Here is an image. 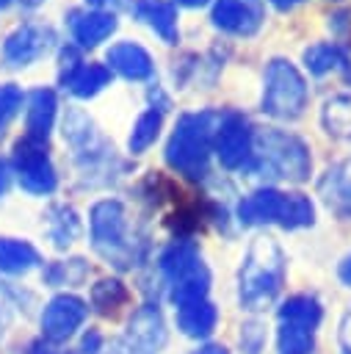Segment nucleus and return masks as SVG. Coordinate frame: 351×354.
I'll use <instances>...</instances> for the list:
<instances>
[{
	"label": "nucleus",
	"mask_w": 351,
	"mask_h": 354,
	"mask_svg": "<svg viewBox=\"0 0 351 354\" xmlns=\"http://www.w3.org/2000/svg\"><path fill=\"white\" fill-rule=\"evenodd\" d=\"M285 285V254L271 235H257L249 243L238 271V301L249 313L265 310Z\"/></svg>",
	"instance_id": "1"
},
{
	"label": "nucleus",
	"mask_w": 351,
	"mask_h": 354,
	"mask_svg": "<svg viewBox=\"0 0 351 354\" xmlns=\"http://www.w3.org/2000/svg\"><path fill=\"white\" fill-rule=\"evenodd\" d=\"M252 177H271V180H307L310 177V149L301 138L282 133V130H260L254 136L252 158H249Z\"/></svg>",
	"instance_id": "2"
},
{
	"label": "nucleus",
	"mask_w": 351,
	"mask_h": 354,
	"mask_svg": "<svg viewBox=\"0 0 351 354\" xmlns=\"http://www.w3.org/2000/svg\"><path fill=\"white\" fill-rule=\"evenodd\" d=\"M218 127V116L213 111L202 113H185L180 116L169 144H166V160L171 169L191 180H202L207 174L210 160V144Z\"/></svg>",
	"instance_id": "3"
},
{
	"label": "nucleus",
	"mask_w": 351,
	"mask_h": 354,
	"mask_svg": "<svg viewBox=\"0 0 351 354\" xmlns=\"http://www.w3.org/2000/svg\"><path fill=\"white\" fill-rule=\"evenodd\" d=\"M160 271H163V279L169 285V299L177 307L207 299L210 268L205 266V260L193 243L177 241V243L166 246V252L160 254Z\"/></svg>",
	"instance_id": "4"
},
{
	"label": "nucleus",
	"mask_w": 351,
	"mask_h": 354,
	"mask_svg": "<svg viewBox=\"0 0 351 354\" xmlns=\"http://www.w3.org/2000/svg\"><path fill=\"white\" fill-rule=\"evenodd\" d=\"M238 218L243 224H279L285 230H298L312 224L315 207L304 194L260 188L238 205Z\"/></svg>",
	"instance_id": "5"
},
{
	"label": "nucleus",
	"mask_w": 351,
	"mask_h": 354,
	"mask_svg": "<svg viewBox=\"0 0 351 354\" xmlns=\"http://www.w3.org/2000/svg\"><path fill=\"white\" fill-rule=\"evenodd\" d=\"M91 246L116 268H133L135 246L130 241L127 210L119 199H102L91 207Z\"/></svg>",
	"instance_id": "6"
},
{
	"label": "nucleus",
	"mask_w": 351,
	"mask_h": 354,
	"mask_svg": "<svg viewBox=\"0 0 351 354\" xmlns=\"http://www.w3.org/2000/svg\"><path fill=\"white\" fill-rule=\"evenodd\" d=\"M307 105V83L301 72L285 61L274 58L265 69V94H263V111L276 119H296Z\"/></svg>",
	"instance_id": "7"
},
{
	"label": "nucleus",
	"mask_w": 351,
	"mask_h": 354,
	"mask_svg": "<svg viewBox=\"0 0 351 354\" xmlns=\"http://www.w3.org/2000/svg\"><path fill=\"white\" fill-rule=\"evenodd\" d=\"M14 171H17V180L19 185L28 191V194H53L55 185H58V174H55V166L47 155V141H36V138H19L14 144Z\"/></svg>",
	"instance_id": "8"
},
{
	"label": "nucleus",
	"mask_w": 351,
	"mask_h": 354,
	"mask_svg": "<svg viewBox=\"0 0 351 354\" xmlns=\"http://www.w3.org/2000/svg\"><path fill=\"white\" fill-rule=\"evenodd\" d=\"M88 304L75 293H58L53 296L41 310V337L50 343H66L86 321Z\"/></svg>",
	"instance_id": "9"
},
{
	"label": "nucleus",
	"mask_w": 351,
	"mask_h": 354,
	"mask_svg": "<svg viewBox=\"0 0 351 354\" xmlns=\"http://www.w3.org/2000/svg\"><path fill=\"white\" fill-rule=\"evenodd\" d=\"M166 340H169V329L160 307L144 304L130 315L122 346H124V354H160Z\"/></svg>",
	"instance_id": "10"
},
{
	"label": "nucleus",
	"mask_w": 351,
	"mask_h": 354,
	"mask_svg": "<svg viewBox=\"0 0 351 354\" xmlns=\"http://www.w3.org/2000/svg\"><path fill=\"white\" fill-rule=\"evenodd\" d=\"M213 147H216V155H218L221 166H227V169H240V166H246L249 158H252L254 133H252L249 122H246L240 113H227L224 119H218Z\"/></svg>",
	"instance_id": "11"
},
{
	"label": "nucleus",
	"mask_w": 351,
	"mask_h": 354,
	"mask_svg": "<svg viewBox=\"0 0 351 354\" xmlns=\"http://www.w3.org/2000/svg\"><path fill=\"white\" fill-rule=\"evenodd\" d=\"M55 41L53 28L47 25H22L3 41V61L8 66H28L50 53Z\"/></svg>",
	"instance_id": "12"
},
{
	"label": "nucleus",
	"mask_w": 351,
	"mask_h": 354,
	"mask_svg": "<svg viewBox=\"0 0 351 354\" xmlns=\"http://www.w3.org/2000/svg\"><path fill=\"white\" fill-rule=\"evenodd\" d=\"M111 80V69L102 64H86L80 61L75 47L64 50V69H61V86L66 91H72L80 100H88L94 94H99Z\"/></svg>",
	"instance_id": "13"
},
{
	"label": "nucleus",
	"mask_w": 351,
	"mask_h": 354,
	"mask_svg": "<svg viewBox=\"0 0 351 354\" xmlns=\"http://www.w3.org/2000/svg\"><path fill=\"white\" fill-rule=\"evenodd\" d=\"M216 28L238 36H252L263 22V8L252 0H218L213 6Z\"/></svg>",
	"instance_id": "14"
},
{
	"label": "nucleus",
	"mask_w": 351,
	"mask_h": 354,
	"mask_svg": "<svg viewBox=\"0 0 351 354\" xmlns=\"http://www.w3.org/2000/svg\"><path fill=\"white\" fill-rule=\"evenodd\" d=\"M318 194L332 213L351 218V158L334 163L318 183Z\"/></svg>",
	"instance_id": "15"
},
{
	"label": "nucleus",
	"mask_w": 351,
	"mask_h": 354,
	"mask_svg": "<svg viewBox=\"0 0 351 354\" xmlns=\"http://www.w3.org/2000/svg\"><path fill=\"white\" fill-rule=\"evenodd\" d=\"M69 28L80 47H94L116 30V17L111 11H72Z\"/></svg>",
	"instance_id": "16"
},
{
	"label": "nucleus",
	"mask_w": 351,
	"mask_h": 354,
	"mask_svg": "<svg viewBox=\"0 0 351 354\" xmlns=\"http://www.w3.org/2000/svg\"><path fill=\"white\" fill-rule=\"evenodd\" d=\"M216 324H218V310L207 299H199V301H191V304L177 307V329L185 337L205 340V337L213 335Z\"/></svg>",
	"instance_id": "17"
},
{
	"label": "nucleus",
	"mask_w": 351,
	"mask_h": 354,
	"mask_svg": "<svg viewBox=\"0 0 351 354\" xmlns=\"http://www.w3.org/2000/svg\"><path fill=\"white\" fill-rule=\"evenodd\" d=\"M55 94L53 88H36L30 97H28V113H25V136L28 138H36V141H47L50 130H53V122H55Z\"/></svg>",
	"instance_id": "18"
},
{
	"label": "nucleus",
	"mask_w": 351,
	"mask_h": 354,
	"mask_svg": "<svg viewBox=\"0 0 351 354\" xmlns=\"http://www.w3.org/2000/svg\"><path fill=\"white\" fill-rule=\"evenodd\" d=\"M108 64L113 72H119L122 77H130V80H144L152 75V58L144 47L133 44V41H122V44H113L108 50Z\"/></svg>",
	"instance_id": "19"
},
{
	"label": "nucleus",
	"mask_w": 351,
	"mask_h": 354,
	"mask_svg": "<svg viewBox=\"0 0 351 354\" xmlns=\"http://www.w3.org/2000/svg\"><path fill=\"white\" fill-rule=\"evenodd\" d=\"M133 14L141 22H146L163 41H169V44L177 41V14H174L171 3H166V0H135Z\"/></svg>",
	"instance_id": "20"
},
{
	"label": "nucleus",
	"mask_w": 351,
	"mask_h": 354,
	"mask_svg": "<svg viewBox=\"0 0 351 354\" xmlns=\"http://www.w3.org/2000/svg\"><path fill=\"white\" fill-rule=\"evenodd\" d=\"M321 318H323V307L310 293H296V296L285 299L279 307V324H290V326H301V329L315 332Z\"/></svg>",
	"instance_id": "21"
},
{
	"label": "nucleus",
	"mask_w": 351,
	"mask_h": 354,
	"mask_svg": "<svg viewBox=\"0 0 351 354\" xmlns=\"http://www.w3.org/2000/svg\"><path fill=\"white\" fill-rule=\"evenodd\" d=\"M41 266V254L33 243L19 238H0V271L3 274H28Z\"/></svg>",
	"instance_id": "22"
},
{
	"label": "nucleus",
	"mask_w": 351,
	"mask_h": 354,
	"mask_svg": "<svg viewBox=\"0 0 351 354\" xmlns=\"http://www.w3.org/2000/svg\"><path fill=\"white\" fill-rule=\"evenodd\" d=\"M47 232H50V238H53V243L58 249H66L77 238V232H80L77 213L69 205H55L50 210V218H47Z\"/></svg>",
	"instance_id": "23"
},
{
	"label": "nucleus",
	"mask_w": 351,
	"mask_h": 354,
	"mask_svg": "<svg viewBox=\"0 0 351 354\" xmlns=\"http://www.w3.org/2000/svg\"><path fill=\"white\" fill-rule=\"evenodd\" d=\"M321 119H323L326 133H332L337 138H351V97L337 94V97L326 100Z\"/></svg>",
	"instance_id": "24"
},
{
	"label": "nucleus",
	"mask_w": 351,
	"mask_h": 354,
	"mask_svg": "<svg viewBox=\"0 0 351 354\" xmlns=\"http://www.w3.org/2000/svg\"><path fill=\"white\" fill-rule=\"evenodd\" d=\"M304 64L312 75H323V72H332V69H345L348 55L337 44H315L304 53Z\"/></svg>",
	"instance_id": "25"
},
{
	"label": "nucleus",
	"mask_w": 351,
	"mask_h": 354,
	"mask_svg": "<svg viewBox=\"0 0 351 354\" xmlns=\"http://www.w3.org/2000/svg\"><path fill=\"white\" fill-rule=\"evenodd\" d=\"M127 299H130V290L119 279H99L91 288V304L99 313H105V315L108 313H116L122 304H127Z\"/></svg>",
	"instance_id": "26"
},
{
	"label": "nucleus",
	"mask_w": 351,
	"mask_h": 354,
	"mask_svg": "<svg viewBox=\"0 0 351 354\" xmlns=\"http://www.w3.org/2000/svg\"><path fill=\"white\" fill-rule=\"evenodd\" d=\"M276 348H279V354H312L315 332L301 329V326H290V324H279Z\"/></svg>",
	"instance_id": "27"
},
{
	"label": "nucleus",
	"mask_w": 351,
	"mask_h": 354,
	"mask_svg": "<svg viewBox=\"0 0 351 354\" xmlns=\"http://www.w3.org/2000/svg\"><path fill=\"white\" fill-rule=\"evenodd\" d=\"M160 124H163V113L160 111H144L138 119H135V124H133V133H130V152H144L155 138H158V130H160Z\"/></svg>",
	"instance_id": "28"
},
{
	"label": "nucleus",
	"mask_w": 351,
	"mask_h": 354,
	"mask_svg": "<svg viewBox=\"0 0 351 354\" xmlns=\"http://www.w3.org/2000/svg\"><path fill=\"white\" fill-rule=\"evenodd\" d=\"M83 277H86V263L80 257L66 260V263H50L44 268V282L53 285V288H58V285H77V282H83Z\"/></svg>",
	"instance_id": "29"
},
{
	"label": "nucleus",
	"mask_w": 351,
	"mask_h": 354,
	"mask_svg": "<svg viewBox=\"0 0 351 354\" xmlns=\"http://www.w3.org/2000/svg\"><path fill=\"white\" fill-rule=\"evenodd\" d=\"M22 100H25V94L19 86H14V83L0 86V127H6L17 116V111L22 108Z\"/></svg>",
	"instance_id": "30"
},
{
	"label": "nucleus",
	"mask_w": 351,
	"mask_h": 354,
	"mask_svg": "<svg viewBox=\"0 0 351 354\" xmlns=\"http://www.w3.org/2000/svg\"><path fill=\"white\" fill-rule=\"evenodd\" d=\"M265 346V326L260 321H246L240 326V348L243 354H260Z\"/></svg>",
	"instance_id": "31"
},
{
	"label": "nucleus",
	"mask_w": 351,
	"mask_h": 354,
	"mask_svg": "<svg viewBox=\"0 0 351 354\" xmlns=\"http://www.w3.org/2000/svg\"><path fill=\"white\" fill-rule=\"evenodd\" d=\"M14 307H17V299H14V290L0 282V335L8 329L11 318H14Z\"/></svg>",
	"instance_id": "32"
},
{
	"label": "nucleus",
	"mask_w": 351,
	"mask_h": 354,
	"mask_svg": "<svg viewBox=\"0 0 351 354\" xmlns=\"http://www.w3.org/2000/svg\"><path fill=\"white\" fill-rule=\"evenodd\" d=\"M102 351V335L97 329H88L80 340V354H99Z\"/></svg>",
	"instance_id": "33"
},
{
	"label": "nucleus",
	"mask_w": 351,
	"mask_h": 354,
	"mask_svg": "<svg viewBox=\"0 0 351 354\" xmlns=\"http://www.w3.org/2000/svg\"><path fill=\"white\" fill-rule=\"evenodd\" d=\"M28 354H72V351L61 348V343H50V340H44V337H39V340H33V343L28 346Z\"/></svg>",
	"instance_id": "34"
},
{
	"label": "nucleus",
	"mask_w": 351,
	"mask_h": 354,
	"mask_svg": "<svg viewBox=\"0 0 351 354\" xmlns=\"http://www.w3.org/2000/svg\"><path fill=\"white\" fill-rule=\"evenodd\" d=\"M340 351L343 354H351V313H345L343 315V321H340Z\"/></svg>",
	"instance_id": "35"
},
{
	"label": "nucleus",
	"mask_w": 351,
	"mask_h": 354,
	"mask_svg": "<svg viewBox=\"0 0 351 354\" xmlns=\"http://www.w3.org/2000/svg\"><path fill=\"white\" fill-rule=\"evenodd\" d=\"M337 277H340V282H343V285H348V288H351V252H348V254L340 260Z\"/></svg>",
	"instance_id": "36"
},
{
	"label": "nucleus",
	"mask_w": 351,
	"mask_h": 354,
	"mask_svg": "<svg viewBox=\"0 0 351 354\" xmlns=\"http://www.w3.org/2000/svg\"><path fill=\"white\" fill-rule=\"evenodd\" d=\"M193 354H229V351H227V346H221V343H205V346H199Z\"/></svg>",
	"instance_id": "37"
},
{
	"label": "nucleus",
	"mask_w": 351,
	"mask_h": 354,
	"mask_svg": "<svg viewBox=\"0 0 351 354\" xmlns=\"http://www.w3.org/2000/svg\"><path fill=\"white\" fill-rule=\"evenodd\" d=\"M91 6H97V8H119V6H124V0H88Z\"/></svg>",
	"instance_id": "38"
},
{
	"label": "nucleus",
	"mask_w": 351,
	"mask_h": 354,
	"mask_svg": "<svg viewBox=\"0 0 351 354\" xmlns=\"http://www.w3.org/2000/svg\"><path fill=\"white\" fill-rule=\"evenodd\" d=\"M6 188H8V166L0 160V196L6 194Z\"/></svg>",
	"instance_id": "39"
},
{
	"label": "nucleus",
	"mask_w": 351,
	"mask_h": 354,
	"mask_svg": "<svg viewBox=\"0 0 351 354\" xmlns=\"http://www.w3.org/2000/svg\"><path fill=\"white\" fill-rule=\"evenodd\" d=\"M276 8H282V11H287V8H293L296 3H301V0H271Z\"/></svg>",
	"instance_id": "40"
},
{
	"label": "nucleus",
	"mask_w": 351,
	"mask_h": 354,
	"mask_svg": "<svg viewBox=\"0 0 351 354\" xmlns=\"http://www.w3.org/2000/svg\"><path fill=\"white\" fill-rule=\"evenodd\" d=\"M177 3H180V6H191V8H193V6H205L207 0H177Z\"/></svg>",
	"instance_id": "41"
},
{
	"label": "nucleus",
	"mask_w": 351,
	"mask_h": 354,
	"mask_svg": "<svg viewBox=\"0 0 351 354\" xmlns=\"http://www.w3.org/2000/svg\"><path fill=\"white\" fill-rule=\"evenodd\" d=\"M41 0H22V6H39Z\"/></svg>",
	"instance_id": "42"
},
{
	"label": "nucleus",
	"mask_w": 351,
	"mask_h": 354,
	"mask_svg": "<svg viewBox=\"0 0 351 354\" xmlns=\"http://www.w3.org/2000/svg\"><path fill=\"white\" fill-rule=\"evenodd\" d=\"M8 3H11V0H0V8H6V6H8Z\"/></svg>",
	"instance_id": "43"
}]
</instances>
